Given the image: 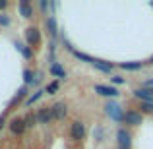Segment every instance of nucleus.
Masks as SVG:
<instances>
[{"label": "nucleus", "mask_w": 153, "mask_h": 149, "mask_svg": "<svg viewBox=\"0 0 153 149\" xmlns=\"http://www.w3.org/2000/svg\"><path fill=\"white\" fill-rule=\"evenodd\" d=\"M95 91L105 95V97H116V95H118V91H116L114 87H107V85H95Z\"/></svg>", "instance_id": "nucleus-4"}, {"label": "nucleus", "mask_w": 153, "mask_h": 149, "mask_svg": "<svg viewBox=\"0 0 153 149\" xmlns=\"http://www.w3.org/2000/svg\"><path fill=\"white\" fill-rule=\"evenodd\" d=\"M16 47H18V49H19V50H22V52H23V56H25V58H29V56H31V52H29V50H27V49H23V47H22V45H16Z\"/></svg>", "instance_id": "nucleus-17"}, {"label": "nucleus", "mask_w": 153, "mask_h": 149, "mask_svg": "<svg viewBox=\"0 0 153 149\" xmlns=\"http://www.w3.org/2000/svg\"><path fill=\"white\" fill-rule=\"evenodd\" d=\"M19 10H22L23 18H31V14H33V12H31V8H29V4H27L25 0H22V2H19Z\"/></svg>", "instance_id": "nucleus-11"}, {"label": "nucleus", "mask_w": 153, "mask_h": 149, "mask_svg": "<svg viewBox=\"0 0 153 149\" xmlns=\"http://www.w3.org/2000/svg\"><path fill=\"white\" fill-rule=\"evenodd\" d=\"M39 97H41V93H37V95H33V97H31L29 101H27V105H31V103H35V101H37Z\"/></svg>", "instance_id": "nucleus-20"}, {"label": "nucleus", "mask_w": 153, "mask_h": 149, "mask_svg": "<svg viewBox=\"0 0 153 149\" xmlns=\"http://www.w3.org/2000/svg\"><path fill=\"white\" fill-rule=\"evenodd\" d=\"M124 122L132 124V126H138V124H142V114H138V112H126L124 114Z\"/></svg>", "instance_id": "nucleus-3"}, {"label": "nucleus", "mask_w": 153, "mask_h": 149, "mask_svg": "<svg viewBox=\"0 0 153 149\" xmlns=\"http://www.w3.org/2000/svg\"><path fill=\"white\" fill-rule=\"evenodd\" d=\"M143 110H146V112H153V103H143Z\"/></svg>", "instance_id": "nucleus-16"}, {"label": "nucleus", "mask_w": 153, "mask_h": 149, "mask_svg": "<svg viewBox=\"0 0 153 149\" xmlns=\"http://www.w3.org/2000/svg\"><path fill=\"white\" fill-rule=\"evenodd\" d=\"M93 66H97L99 70H103V72H111L112 64H105V62H101V60H95V62H93Z\"/></svg>", "instance_id": "nucleus-13"}, {"label": "nucleus", "mask_w": 153, "mask_h": 149, "mask_svg": "<svg viewBox=\"0 0 153 149\" xmlns=\"http://www.w3.org/2000/svg\"><path fill=\"white\" fill-rule=\"evenodd\" d=\"M120 66H122L124 70H138V68H142V62H124V64H120Z\"/></svg>", "instance_id": "nucleus-12"}, {"label": "nucleus", "mask_w": 153, "mask_h": 149, "mask_svg": "<svg viewBox=\"0 0 153 149\" xmlns=\"http://www.w3.org/2000/svg\"><path fill=\"white\" fill-rule=\"evenodd\" d=\"M118 143H120V149H128L130 147V134L124 130H118Z\"/></svg>", "instance_id": "nucleus-6"}, {"label": "nucleus", "mask_w": 153, "mask_h": 149, "mask_svg": "<svg viewBox=\"0 0 153 149\" xmlns=\"http://www.w3.org/2000/svg\"><path fill=\"white\" fill-rule=\"evenodd\" d=\"M112 82H114V83H124V79H122V78H118V76H116V78H112Z\"/></svg>", "instance_id": "nucleus-21"}, {"label": "nucleus", "mask_w": 153, "mask_h": 149, "mask_svg": "<svg viewBox=\"0 0 153 149\" xmlns=\"http://www.w3.org/2000/svg\"><path fill=\"white\" fill-rule=\"evenodd\" d=\"M27 41H29V45H37L39 43V31L35 27L27 29Z\"/></svg>", "instance_id": "nucleus-10"}, {"label": "nucleus", "mask_w": 153, "mask_h": 149, "mask_svg": "<svg viewBox=\"0 0 153 149\" xmlns=\"http://www.w3.org/2000/svg\"><path fill=\"white\" fill-rule=\"evenodd\" d=\"M10 128H12V132H14V134H22V132L25 130V120H19V118L12 120Z\"/></svg>", "instance_id": "nucleus-8"}, {"label": "nucleus", "mask_w": 153, "mask_h": 149, "mask_svg": "<svg viewBox=\"0 0 153 149\" xmlns=\"http://www.w3.org/2000/svg\"><path fill=\"white\" fill-rule=\"evenodd\" d=\"M2 8H6V0H0V10Z\"/></svg>", "instance_id": "nucleus-22"}, {"label": "nucleus", "mask_w": 153, "mask_h": 149, "mask_svg": "<svg viewBox=\"0 0 153 149\" xmlns=\"http://www.w3.org/2000/svg\"><path fill=\"white\" fill-rule=\"evenodd\" d=\"M2 124H4V118H0V126H2Z\"/></svg>", "instance_id": "nucleus-23"}, {"label": "nucleus", "mask_w": 153, "mask_h": 149, "mask_svg": "<svg viewBox=\"0 0 153 149\" xmlns=\"http://www.w3.org/2000/svg\"><path fill=\"white\" fill-rule=\"evenodd\" d=\"M134 95L140 97L142 101H146V103H151V101H153V89H147V87H140V89H136Z\"/></svg>", "instance_id": "nucleus-1"}, {"label": "nucleus", "mask_w": 153, "mask_h": 149, "mask_svg": "<svg viewBox=\"0 0 153 149\" xmlns=\"http://www.w3.org/2000/svg\"><path fill=\"white\" fill-rule=\"evenodd\" d=\"M52 118H54V114H52V108H43V110L37 114V120H39V122H43V124H49Z\"/></svg>", "instance_id": "nucleus-5"}, {"label": "nucleus", "mask_w": 153, "mask_h": 149, "mask_svg": "<svg viewBox=\"0 0 153 149\" xmlns=\"http://www.w3.org/2000/svg\"><path fill=\"white\" fill-rule=\"evenodd\" d=\"M151 62H153V58H151Z\"/></svg>", "instance_id": "nucleus-24"}, {"label": "nucleus", "mask_w": 153, "mask_h": 149, "mask_svg": "<svg viewBox=\"0 0 153 149\" xmlns=\"http://www.w3.org/2000/svg\"><path fill=\"white\" fill-rule=\"evenodd\" d=\"M118 105H107V112H108V116H112L114 120H124V114H120V110H118Z\"/></svg>", "instance_id": "nucleus-7"}, {"label": "nucleus", "mask_w": 153, "mask_h": 149, "mask_svg": "<svg viewBox=\"0 0 153 149\" xmlns=\"http://www.w3.org/2000/svg\"><path fill=\"white\" fill-rule=\"evenodd\" d=\"M23 76H25V82H31V79H33V78H31V72H29V70L23 72Z\"/></svg>", "instance_id": "nucleus-19"}, {"label": "nucleus", "mask_w": 153, "mask_h": 149, "mask_svg": "<svg viewBox=\"0 0 153 149\" xmlns=\"http://www.w3.org/2000/svg\"><path fill=\"white\" fill-rule=\"evenodd\" d=\"M56 89H58V83H56V82H52L51 85H49V93H54Z\"/></svg>", "instance_id": "nucleus-18"}, {"label": "nucleus", "mask_w": 153, "mask_h": 149, "mask_svg": "<svg viewBox=\"0 0 153 149\" xmlns=\"http://www.w3.org/2000/svg\"><path fill=\"white\" fill-rule=\"evenodd\" d=\"M35 120H37V116H35V114H29V116L25 118V126H33Z\"/></svg>", "instance_id": "nucleus-15"}, {"label": "nucleus", "mask_w": 153, "mask_h": 149, "mask_svg": "<svg viewBox=\"0 0 153 149\" xmlns=\"http://www.w3.org/2000/svg\"><path fill=\"white\" fill-rule=\"evenodd\" d=\"M83 134H85V128H83L82 122H74L72 124V138L74 139H83Z\"/></svg>", "instance_id": "nucleus-2"}, {"label": "nucleus", "mask_w": 153, "mask_h": 149, "mask_svg": "<svg viewBox=\"0 0 153 149\" xmlns=\"http://www.w3.org/2000/svg\"><path fill=\"white\" fill-rule=\"evenodd\" d=\"M51 72L54 76H58V78H64V76H66V74H64V70L58 66V64H52V66H51Z\"/></svg>", "instance_id": "nucleus-14"}, {"label": "nucleus", "mask_w": 153, "mask_h": 149, "mask_svg": "<svg viewBox=\"0 0 153 149\" xmlns=\"http://www.w3.org/2000/svg\"><path fill=\"white\" fill-rule=\"evenodd\" d=\"M52 114H54V118H64V116H66V105L56 103L54 107H52Z\"/></svg>", "instance_id": "nucleus-9"}]
</instances>
